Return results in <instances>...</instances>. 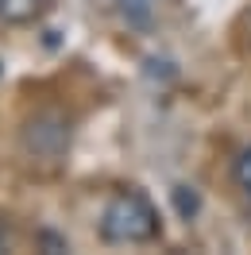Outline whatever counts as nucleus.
Segmentation results:
<instances>
[{"label":"nucleus","mask_w":251,"mask_h":255,"mask_svg":"<svg viewBox=\"0 0 251 255\" xmlns=\"http://www.w3.org/2000/svg\"><path fill=\"white\" fill-rule=\"evenodd\" d=\"M158 228V209L139 190H120L101 213V236L109 244H151Z\"/></svg>","instance_id":"f257e3e1"},{"label":"nucleus","mask_w":251,"mask_h":255,"mask_svg":"<svg viewBox=\"0 0 251 255\" xmlns=\"http://www.w3.org/2000/svg\"><path fill=\"white\" fill-rule=\"evenodd\" d=\"M19 143H23V151L31 159H43V162L62 159L66 147H70V120L54 109L35 112L31 120L19 128Z\"/></svg>","instance_id":"f03ea898"},{"label":"nucleus","mask_w":251,"mask_h":255,"mask_svg":"<svg viewBox=\"0 0 251 255\" xmlns=\"http://www.w3.org/2000/svg\"><path fill=\"white\" fill-rule=\"evenodd\" d=\"M47 0H0V19L4 23H31L43 16Z\"/></svg>","instance_id":"7ed1b4c3"},{"label":"nucleus","mask_w":251,"mask_h":255,"mask_svg":"<svg viewBox=\"0 0 251 255\" xmlns=\"http://www.w3.org/2000/svg\"><path fill=\"white\" fill-rule=\"evenodd\" d=\"M116 8H120V16H124L131 27H151L158 0H116Z\"/></svg>","instance_id":"20e7f679"},{"label":"nucleus","mask_w":251,"mask_h":255,"mask_svg":"<svg viewBox=\"0 0 251 255\" xmlns=\"http://www.w3.org/2000/svg\"><path fill=\"white\" fill-rule=\"evenodd\" d=\"M232 178H236V186L251 197V147H248V151H240V159L232 162Z\"/></svg>","instance_id":"39448f33"},{"label":"nucleus","mask_w":251,"mask_h":255,"mask_svg":"<svg viewBox=\"0 0 251 255\" xmlns=\"http://www.w3.org/2000/svg\"><path fill=\"white\" fill-rule=\"evenodd\" d=\"M170 197H174V205H178V213H182L186 221L193 217V213H197V193L189 190V186H174V193H170Z\"/></svg>","instance_id":"423d86ee"},{"label":"nucleus","mask_w":251,"mask_h":255,"mask_svg":"<svg viewBox=\"0 0 251 255\" xmlns=\"http://www.w3.org/2000/svg\"><path fill=\"white\" fill-rule=\"evenodd\" d=\"M4 248H8V224L0 221V252H4Z\"/></svg>","instance_id":"0eeeda50"}]
</instances>
